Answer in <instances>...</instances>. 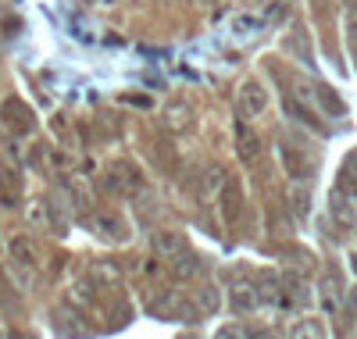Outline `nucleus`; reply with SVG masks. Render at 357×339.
<instances>
[{
    "instance_id": "obj_1",
    "label": "nucleus",
    "mask_w": 357,
    "mask_h": 339,
    "mask_svg": "<svg viewBox=\"0 0 357 339\" xmlns=\"http://www.w3.org/2000/svg\"><path fill=\"white\" fill-rule=\"evenodd\" d=\"M243 107H247L250 114H257V111L264 107V93H261L257 86H247V89H243Z\"/></svg>"
}]
</instances>
